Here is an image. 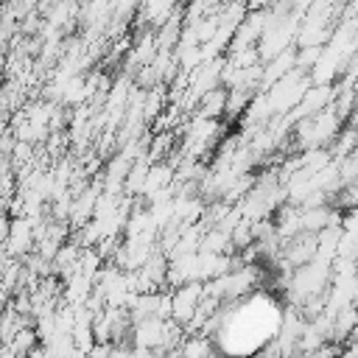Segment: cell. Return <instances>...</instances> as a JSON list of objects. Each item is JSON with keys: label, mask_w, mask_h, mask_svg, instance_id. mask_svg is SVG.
Wrapping results in <instances>:
<instances>
[{"label": "cell", "mask_w": 358, "mask_h": 358, "mask_svg": "<svg viewBox=\"0 0 358 358\" xmlns=\"http://www.w3.org/2000/svg\"><path fill=\"white\" fill-rule=\"evenodd\" d=\"M204 299V288L199 282H187L171 294V316L176 324H190L199 313V305Z\"/></svg>", "instance_id": "cell-1"}, {"label": "cell", "mask_w": 358, "mask_h": 358, "mask_svg": "<svg viewBox=\"0 0 358 358\" xmlns=\"http://www.w3.org/2000/svg\"><path fill=\"white\" fill-rule=\"evenodd\" d=\"M36 241V232H34V221L25 218V215H17L6 232V243H8V252L14 255H25L31 249V243Z\"/></svg>", "instance_id": "cell-2"}, {"label": "cell", "mask_w": 358, "mask_h": 358, "mask_svg": "<svg viewBox=\"0 0 358 358\" xmlns=\"http://www.w3.org/2000/svg\"><path fill=\"white\" fill-rule=\"evenodd\" d=\"M199 115L196 117H207V120H215L221 112H227L229 109V90L221 84V87H215V90H210L201 101H199Z\"/></svg>", "instance_id": "cell-3"}, {"label": "cell", "mask_w": 358, "mask_h": 358, "mask_svg": "<svg viewBox=\"0 0 358 358\" xmlns=\"http://www.w3.org/2000/svg\"><path fill=\"white\" fill-rule=\"evenodd\" d=\"M210 355H213V352H210L207 338H201V336H190V338L182 341L179 358H210Z\"/></svg>", "instance_id": "cell-4"}, {"label": "cell", "mask_w": 358, "mask_h": 358, "mask_svg": "<svg viewBox=\"0 0 358 358\" xmlns=\"http://www.w3.org/2000/svg\"><path fill=\"white\" fill-rule=\"evenodd\" d=\"M14 154H17L20 162H28V159H31V143H17Z\"/></svg>", "instance_id": "cell-5"}, {"label": "cell", "mask_w": 358, "mask_h": 358, "mask_svg": "<svg viewBox=\"0 0 358 358\" xmlns=\"http://www.w3.org/2000/svg\"><path fill=\"white\" fill-rule=\"evenodd\" d=\"M350 341H352V344H358V324L352 327V333H350Z\"/></svg>", "instance_id": "cell-6"}]
</instances>
